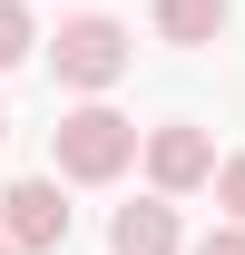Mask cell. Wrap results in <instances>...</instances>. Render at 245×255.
<instances>
[{"label": "cell", "instance_id": "7a4b0ae2", "mask_svg": "<svg viewBox=\"0 0 245 255\" xmlns=\"http://www.w3.org/2000/svg\"><path fill=\"white\" fill-rule=\"evenodd\" d=\"M49 69H59V89H118L127 79V30L98 20V10H79V20H59V39H49Z\"/></svg>", "mask_w": 245, "mask_h": 255}, {"label": "cell", "instance_id": "30bf717a", "mask_svg": "<svg viewBox=\"0 0 245 255\" xmlns=\"http://www.w3.org/2000/svg\"><path fill=\"white\" fill-rule=\"evenodd\" d=\"M0 255H20V246H10V236H0Z\"/></svg>", "mask_w": 245, "mask_h": 255}, {"label": "cell", "instance_id": "6da1fadb", "mask_svg": "<svg viewBox=\"0 0 245 255\" xmlns=\"http://www.w3.org/2000/svg\"><path fill=\"white\" fill-rule=\"evenodd\" d=\"M137 118H118V108H69L59 128H49V157H59V177H79V187H108V177H127L137 167Z\"/></svg>", "mask_w": 245, "mask_h": 255}, {"label": "cell", "instance_id": "277c9868", "mask_svg": "<svg viewBox=\"0 0 245 255\" xmlns=\"http://www.w3.org/2000/svg\"><path fill=\"white\" fill-rule=\"evenodd\" d=\"M147 177H157V196H186V187H206V177H216V147H206V128H147Z\"/></svg>", "mask_w": 245, "mask_h": 255}, {"label": "cell", "instance_id": "8fae6325", "mask_svg": "<svg viewBox=\"0 0 245 255\" xmlns=\"http://www.w3.org/2000/svg\"><path fill=\"white\" fill-rule=\"evenodd\" d=\"M0 137H10V118H0Z\"/></svg>", "mask_w": 245, "mask_h": 255}, {"label": "cell", "instance_id": "52a82bcc", "mask_svg": "<svg viewBox=\"0 0 245 255\" xmlns=\"http://www.w3.org/2000/svg\"><path fill=\"white\" fill-rule=\"evenodd\" d=\"M20 59H30V10L0 0V69H20Z\"/></svg>", "mask_w": 245, "mask_h": 255}, {"label": "cell", "instance_id": "5b68a950", "mask_svg": "<svg viewBox=\"0 0 245 255\" xmlns=\"http://www.w3.org/2000/svg\"><path fill=\"white\" fill-rule=\"evenodd\" d=\"M177 206L167 196H147V206H118V226H108V255H177Z\"/></svg>", "mask_w": 245, "mask_h": 255}, {"label": "cell", "instance_id": "3957f363", "mask_svg": "<svg viewBox=\"0 0 245 255\" xmlns=\"http://www.w3.org/2000/svg\"><path fill=\"white\" fill-rule=\"evenodd\" d=\"M0 236L20 255H39V246H69V206H59V177H20V187L0 196Z\"/></svg>", "mask_w": 245, "mask_h": 255}, {"label": "cell", "instance_id": "ba28073f", "mask_svg": "<svg viewBox=\"0 0 245 255\" xmlns=\"http://www.w3.org/2000/svg\"><path fill=\"white\" fill-rule=\"evenodd\" d=\"M216 206L245 226V157H226V167H216Z\"/></svg>", "mask_w": 245, "mask_h": 255}, {"label": "cell", "instance_id": "9c48e42d", "mask_svg": "<svg viewBox=\"0 0 245 255\" xmlns=\"http://www.w3.org/2000/svg\"><path fill=\"white\" fill-rule=\"evenodd\" d=\"M196 255H245V226H216V236H206Z\"/></svg>", "mask_w": 245, "mask_h": 255}, {"label": "cell", "instance_id": "8992f818", "mask_svg": "<svg viewBox=\"0 0 245 255\" xmlns=\"http://www.w3.org/2000/svg\"><path fill=\"white\" fill-rule=\"evenodd\" d=\"M157 30L177 39V49H206L226 30V0H157Z\"/></svg>", "mask_w": 245, "mask_h": 255}]
</instances>
